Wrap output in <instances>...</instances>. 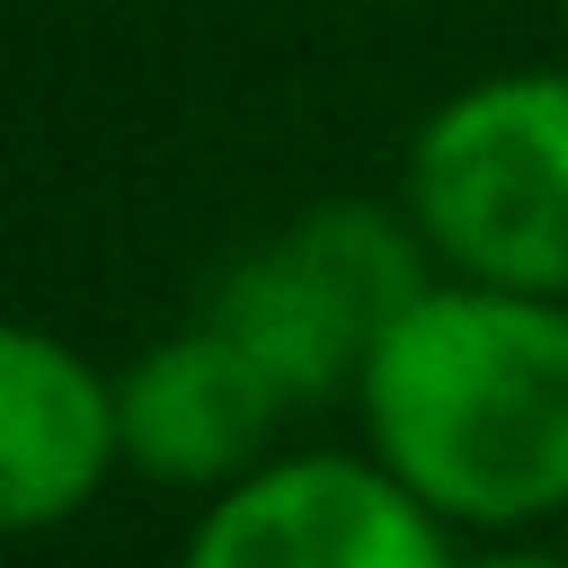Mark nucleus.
<instances>
[{
	"instance_id": "nucleus-8",
	"label": "nucleus",
	"mask_w": 568,
	"mask_h": 568,
	"mask_svg": "<svg viewBox=\"0 0 568 568\" xmlns=\"http://www.w3.org/2000/svg\"><path fill=\"white\" fill-rule=\"evenodd\" d=\"M559 44H568V0H559Z\"/></svg>"
},
{
	"instance_id": "nucleus-7",
	"label": "nucleus",
	"mask_w": 568,
	"mask_h": 568,
	"mask_svg": "<svg viewBox=\"0 0 568 568\" xmlns=\"http://www.w3.org/2000/svg\"><path fill=\"white\" fill-rule=\"evenodd\" d=\"M470 568H568V559H550V550H497V559H470Z\"/></svg>"
},
{
	"instance_id": "nucleus-3",
	"label": "nucleus",
	"mask_w": 568,
	"mask_h": 568,
	"mask_svg": "<svg viewBox=\"0 0 568 568\" xmlns=\"http://www.w3.org/2000/svg\"><path fill=\"white\" fill-rule=\"evenodd\" d=\"M444 266L408 204H311L222 266L204 320H222L293 408H320L364 382L382 328Z\"/></svg>"
},
{
	"instance_id": "nucleus-6",
	"label": "nucleus",
	"mask_w": 568,
	"mask_h": 568,
	"mask_svg": "<svg viewBox=\"0 0 568 568\" xmlns=\"http://www.w3.org/2000/svg\"><path fill=\"white\" fill-rule=\"evenodd\" d=\"M115 462H124L115 373H98L71 337L18 320L0 337V524L9 532L71 524Z\"/></svg>"
},
{
	"instance_id": "nucleus-1",
	"label": "nucleus",
	"mask_w": 568,
	"mask_h": 568,
	"mask_svg": "<svg viewBox=\"0 0 568 568\" xmlns=\"http://www.w3.org/2000/svg\"><path fill=\"white\" fill-rule=\"evenodd\" d=\"M355 408L444 524H541L568 506V302L435 275L382 328Z\"/></svg>"
},
{
	"instance_id": "nucleus-4",
	"label": "nucleus",
	"mask_w": 568,
	"mask_h": 568,
	"mask_svg": "<svg viewBox=\"0 0 568 568\" xmlns=\"http://www.w3.org/2000/svg\"><path fill=\"white\" fill-rule=\"evenodd\" d=\"M178 568H462L444 515L382 453H284L213 488Z\"/></svg>"
},
{
	"instance_id": "nucleus-2",
	"label": "nucleus",
	"mask_w": 568,
	"mask_h": 568,
	"mask_svg": "<svg viewBox=\"0 0 568 568\" xmlns=\"http://www.w3.org/2000/svg\"><path fill=\"white\" fill-rule=\"evenodd\" d=\"M399 204L444 275L568 302V62L462 80L399 160Z\"/></svg>"
},
{
	"instance_id": "nucleus-5",
	"label": "nucleus",
	"mask_w": 568,
	"mask_h": 568,
	"mask_svg": "<svg viewBox=\"0 0 568 568\" xmlns=\"http://www.w3.org/2000/svg\"><path fill=\"white\" fill-rule=\"evenodd\" d=\"M284 408L293 399L275 390V373L222 320H195V328L142 346L115 373L124 462L142 479H169V488H231V479H248L266 462Z\"/></svg>"
}]
</instances>
